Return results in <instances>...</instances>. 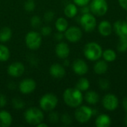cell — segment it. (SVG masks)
<instances>
[{"label": "cell", "instance_id": "obj_1", "mask_svg": "<svg viewBox=\"0 0 127 127\" xmlns=\"http://www.w3.org/2000/svg\"><path fill=\"white\" fill-rule=\"evenodd\" d=\"M63 98L65 103L71 108L80 106L83 100V95L81 91L75 88L66 89L63 95Z\"/></svg>", "mask_w": 127, "mask_h": 127}, {"label": "cell", "instance_id": "obj_2", "mask_svg": "<svg viewBox=\"0 0 127 127\" xmlns=\"http://www.w3.org/2000/svg\"><path fill=\"white\" fill-rule=\"evenodd\" d=\"M83 54L87 60L90 61H97L102 57L103 49L98 43L90 42L84 46Z\"/></svg>", "mask_w": 127, "mask_h": 127}, {"label": "cell", "instance_id": "obj_3", "mask_svg": "<svg viewBox=\"0 0 127 127\" xmlns=\"http://www.w3.org/2000/svg\"><path fill=\"white\" fill-rule=\"evenodd\" d=\"M24 118L25 121L32 126H36L44 120L43 111L36 107H30L25 112Z\"/></svg>", "mask_w": 127, "mask_h": 127}, {"label": "cell", "instance_id": "obj_4", "mask_svg": "<svg viewBox=\"0 0 127 127\" xmlns=\"http://www.w3.org/2000/svg\"><path fill=\"white\" fill-rule=\"evenodd\" d=\"M39 104L40 109L43 112H50L57 107L58 104V98L52 93H47L41 97Z\"/></svg>", "mask_w": 127, "mask_h": 127}, {"label": "cell", "instance_id": "obj_5", "mask_svg": "<svg viewBox=\"0 0 127 127\" xmlns=\"http://www.w3.org/2000/svg\"><path fill=\"white\" fill-rule=\"evenodd\" d=\"M25 42L28 49L36 51L39 49L42 45V35L41 33L34 31H29L25 36Z\"/></svg>", "mask_w": 127, "mask_h": 127}, {"label": "cell", "instance_id": "obj_6", "mask_svg": "<svg viewBox=\"0 0 127 127\" xmlns=\"http://www.w3.org/2000/svg\"><path fill=\"white\" fill-rule=\"evenodd\" d=\"M93 109L88 106H80L74 112V118L80 124H86L92 118Z\"/></svg>", "mask_w": 127, "mask_h": 127}, {"label": "cell", "instance_id": "obj_7", "mask_svg": "<svg viewBox=\"0 0 127 127\" xmlns=\"http://www.w3.org/2000/svg\"><path fill=\"white\" fill-rule=\"evenodd\" d=\"M106 0H91L89 8L91 13L95 16H103L108 11Z\"/></svg>", "mask_w": 127, "mask_h": 127}, {"label": "cell", "instance_id": "obj_8", "mask_svg": "<svg viewBox=\"0 0 127 127\" xmlns=\"http://www.w3.org/2000/svg\"><path fill=\"white\" fill-rule=\"evenodd\" d=\"M80 23L83 29L87 32H92L97 26V20L95 16L92 13H83L80 18Z\"/></svg>", "mask_w": 127, "mask_h": 127}, {"label": "cell", "instance_id": "obj_9", "mask_svg": "<svg viewBox=\"0 0 127 127\" xmlns=\"http://www.w3.org/2000/svg\"><path fill=\"white\" fill-rule=\"evenodd\" d=\"M83 36L82 30L77 26L68 27L64 32V37L70 42H77Z\"/></svg>", "mask_w": 127, "mask_h": 127}, {"label": "cell", "instance_id": "obj_10", "mask_svg": "<svg viewBox=\"0 0 127 127\" xmlns=\"http://www.w3.org/2000/svg\"><path fill=\"white\" fill-rule=\"evenodd\" d=\"M102 105L105 109L113 112L115 111L119 105V100L117 96L113 94L106 95L102 100Z\"/></svg>", "mask_w": 127, "mask_h": 127}, {"label": "cell", "instance_id": "obj_11", "mask_svg": "<svg viewBox=\"0 0 127 127\" xmlns=\"http://www.w3.org/2000/svg\"><path fill=\"white\" fill-rule=\"evenodd\" d=\"M36 88V83L32 78H25L19 84V92L23 95H29L33 93Z\"/></svg>", "mask_w": 127, "mask_h": 127}, {"label": "cell", "instance_id": "obj_12", "mask_svg": "<svg viewBox=\"0 0 127 127\" xmlns=\"http://www.w3.org/2000/svg\"><path fill=\"white\" fill-rule=\"evenodd\" d=\"M25 71V68L23 63L21 62H14L10 63L7 67V74L12 77H21Z\"/></svg>", "mask_w": 127, "mask_h": 127}, {"label": "cell", "instance_id": "obj_13", "mask_svg": "<svg viewBox=\"0 0 127 127\" xmlns=\"http://www.w3.org/2000/svg\"><path fill=\"white\" fill-rule=\"evenodd\" d=\"M72 69L76 74L83 76L88 72L89 66L83 60L76 59L72 63Z\"/></svg>", "mask_w": 127, "mask_h": 127}, {"label": "cell", "instance_id": "obj_14", "mask_svg": "<svg viewBox=\"0 0 127 127\" xmlns=\"http://www.w3.org/2000/svg\"><path fill=\"white\" fill-rule=\"evenodd\" d=\"M113 30L120 38H127V22L119 19L113 25Z\"/></svg>", "mask_w": 127, "mask_h": 127}, {"label": "cell", "instance_id": "obj_15", "mask_svg": "<svg viewBox=\"0 0 127 127\" xmlns=\"http://www.w3.org/2000/svg\"><path fill=\"white\" fill-rule=\"evenodd\" d=\"M55 54L60 59H67L70 54V48L68 45L64 42H60L55 47Z\"/></svg>", "mask_w": 127, "mask_h": 127}, {"label": "cell", "instance_id": "obj_16", "mask_svg": "<svg viewBox=\"0 0 127 127\" xmlns=\"http://www.w3.org/2000/svg\"><path fill=\"white\" fill-rule=\"evenodd\" d=\"M49 73L51 77L56 79H61L65 77L66 71L63 65L60 63H54L49 68Z\"/></svg>", "mask_w": 127, "mask_h": 127}, {"label": "cell", "instance_id": "obj_17", "mask_svg": "<svg viewBox=\"0 0 127 127\" xmlns=\"http://www.w3.org/2000/svg\"><path fill=\"white\" fill-rule=\"evenodd\" d=\"M112 31L113 26L107 20H103L98 25V32L103 36H108L111 35Z\"/></svg>", "mask_w": 127, "mask_h": 127}, {"label": "cell", "instance_id": "obj_18", "mask_svg": "<svg viewBox=\"0 0 127 127\" xmlns=\"http://www.w3.org/2000/svg\"><path fill=\"white\" fill-rule=\"evenodd\" d=\"M13 118L11 114L6 110L0 111V127H9L12 124Z\"/></svg>", "mask_w": 127, "mask_h": 127}, {"label": "cell", "instance_id": "obj_19", "mask_svg": "<svg viewBox=\"0 0 127 127\" xmlns=\"http://www.w3.org/2000/svg\"><path fill=\"white\" fill-rule=\"evenodd\" d=\"M112 124L111 118L106 114L99 115L95 120V126L97 127H109Z\"/></svg>", "mask_w": 127, "mask_h": 127}, {"label": "cell", "instance_id": "obj_20", "mask_svg": "<svg viewBox=\"0 0 127 127\" xmlns=\"http://www.w3.org/2000/svg\"><path fill=\"white\" fill-rule=\"evenodd\" d=\"M108 67V63L106 60H97L94 65V71L97 74L101 75L107 71Z\"/></svg>", "mask_w": 127, "mask_h": 127}, {"label": "cell", "instance_id": "obj_21", "mask_svg": "<svg viewBox=\"0 0 127 127\" xmlns=\"http://www.w3.org/2000/svg\"><path fill=\"white\" fill-rule=\"evenodd\" d=\"M83 98L88 104L96 105L99 101V95L95 91H88Z\"/></svg>", "mask_w": 127, "mask_h": 127}, {"label": "cell", "instance_id": "obj_22", "mask_svg": "<svg viewBox=\"0 0 127 127\" xmlns=\"http://www.w3.org/2000/svg\"><path fill=\"white\" fill-rule=\"evenodd\" d=\"M78 13L77 6L74 3H69L64 8V14L66 17L69 19H72L77 16Z\"/></svg>", "mask_w": 127, "mask_h": 127}, {"label": "cell", "instance_id": "obj_23", "mask_svg": "<svg viewBox=\"0 0 127 127\" xmlns=\"http://www.w3.org/2000/svg\"><path fill=\"white\" fill-rule=\"evenodd\" d=\"M55 28L57 31L64 33L68 28V22L67 19L64 17L58 18L55 22Z\"/></svg>", "mask_w": 127, "mask_h": 127}, {"label": "cell", "instance_id": "obj_24", "mask_svg": "<svg viewBox=\"0 0 127 127\" xmlns=\"http://www.w3.org/2000/svg\"><path fill=\"white\" fill-rule=\"evenodd\" d=\"M12 30L9 27H3L0 29V42H7L12 37Z\"/></svg>", "mask_w": 127, "mask_h": 127}, {"label": "cell", "instance_id": "obj_25", "mask_svg": "<svg viewBox=\"0 0 127 127\" xmlns=\"http://www.w3.org/2000/svg\"><path fill=\"white\" fill-rule=\"evenodd\" d=\"M102 57H103V60H106V62L112 63V62H114L116 60L117 54H116V52L113 49L107 48L104 51H103Z\"/></svg>", "mask_w": 127, "mask_h": 127}, {"label": "cell", "instance_id": "obj_26", "mask_svg": "<svg viewBox=\"0 0 127 127\" xmlns=\"http://www.w3.org/2000/svg\"><path fill=\"white\" fill-rule=\"evenodd\" d=\"M90 87V83L86 77H81L76 83V88L81 92H86Z\"/></svg>", "mask_w": 127, "mask_h": 127}, {"label": "cell", "instance_id": "obj_27", "mask_svg": "<svg viewBox=\"0 0 127 127\" xmlns=\"http://www.w3.org/2000/svg\"><path fill=\"white\" fill-rule=\"evenodd\" d=\"M10 52L9 48L3 45L0 44V62H6L9 60Z\"/></svg>", "mask_w": 127, "mask_h": 127}, {"label": "cell", "instance_id": "obj_28", "mask_svg": "<svg viewBox=\"0 0 127 127\" xmlns=\"http://www.w3.org/2000/svg\"><path fill=\"white\" fill-rule=\"evenodd\" d=\"M117 49L119 52H126L127 51V38H120L117 45Z\"/></svg>", "mask_w": 127, "mask_h": 127}, {"label": "cell", "instance_id": "obj_29", "mask_svg": "<svg viewBox=\"0 0 127 127\" xmlns=\"http://www.w3.org/2000/svg\"><path fill=\"white\" fill-rule=\"evenodd\" d=\"M31 25L33 28H37L41 26L42 25V19L38 16H33L31 19Z\"/></svg>", "mask_w": 127, "mask_h": 127}, {"label": "cell", "instance_id": "obj_30", "mask_svg": "<svg viewBox=\"0 0 127 127\" xmlns=\"http://www.w3.org/2000/svg\"><path fill=\"white\" fill-rule=\"evenodd\" d=\"M12 104H13V106L16 109H22L23 107H25V102H23L21 99L19 98H14L12 100Z\"/></svg>", "mask_w": 127, "mask_h": 127}, {"label": "cell", "instance_id": "obj_31", "mask_svg": "<svg viewBox=\"0 0 127 127\" xmlns=\"http://www.w3.org/2000/svg\"><path fill=\"white\" fill-rule=\"evenodd\" d=\"M35 3L33 0H27L24 4V8L26 11L31 12L35 9Z\"/></svg>", "mask_w": 127, "mask_h": 127}, {"label": "cell", "instance_id": "obj_32", "mask_svg": "<svg viewBox=\"0 0 127 127\" xmlns=\"http://www.w3.org/2000/svg\"><path fill=\"white\" fill-rule=\"evenodd\" d=\"M60 118V115H59V114L57 112H54V110L51 111V112H50V114L48 115V120H49V121L51 123L56 124V123H57L59 121Z\"/></svg>", "mask_w": 127, "mask_h": 127}, {"label": "cell", "instance_id": "obj_33", "mask_svg": "<svg viewBox=\"0 0 127 127\" xmlns=\"http://www.w3.org/2000/svg\"><path fill=\"white\" fill-rule=\"evenodd\" d=\"M60 120H61V121H62L64 124H65V125H69V124H71L72 123V118H71V117L70 116V115H68V114H67V113L63 114V115L61 116Z\"/></svg>", "mask_w": 127, "mask_h": 127}, {"label": "cell", "instance_id": "obj_34", "mask_svg": "<svg viewBox=\"0 0 127 127\" xmlns=\"http://www.w3.org/2000/svg\"><path fill=\"white\" fill-rule=\"evenodd\" d=\"M99 86L100 87L101 89L103 90H107L109 88V82L107 79H104V78H102L99 80Z\"/></svg>", "mask_w": 127, "mask_h": 127}, {"label": "cell", "instance_id": "obj_35", "mask_svg": "<svg viewBox=\"0 0 127 127\" xmlns=\"http://www.w3.org/2000/svg\"><path fill=\"white\" fill-rule=\"evenodd\" d=\"M52 32V29L50 26H48V25H45V26H42L41 28V31H40V33L41 35L44 36H49Z\"/></svg>", "mask_w": 127, "mask_h": 127}, {"label": "cell", "instance_id": "obj_36", "mask_svg": "<svg viewBox=\"0 0 127 127\" xmlns=\"http://www.w3.org/2000/svg\"><path fill=\"white\" fill-rule=\"evenodd\" d=\"M54 18V12L51 10L46 11L44 14V20L46 22H51Z\"/></svg>", "mask_w": 127, "mask_h": 127}, {"label": "cell", "instance_id": "obj_37", "mask_svg": "<svg viewBox=\"0 0 127 127\" xmlns=\"http://www.w3.org/2000/svg\"><path fill=\"white\" fill-rule=\"evenodd\" d=\"M91 1V0H73V2L79 7H83L85 5H88V4Z\"/></svg>", "mask_w": 127, "mask_h": 127}, {"label": "cell", "instance_id": "obj_38", "mask_svg": "<svg viewBox=\"0 0 127 127\" xmlns=\"http://www.w3.org/2000/svg\"><path fill=\"white\" fill-rule=\"evenodd\" d=\"M7 104V99H6V97L2 95V94H0V108H3L6 106Z\"/></svg>", "mask_w": 127, "mask_h": 127}, {"label": "cell", "instance_id": "obj_39", "mask_svg": "<svg viewBox=\"0 0 127 127\" xmlns=\"http://www.w3.org/2000/svg\"><path fill=\"white\" fill-rule=\"evenodd\" d=\"M63 37H64V34H63V33H62V32L57 31V33H56L54 34V38H55V39L57 40V41H61V40L63 39Z\"/></svg>", "mask_w": 127, "mask_h": 127}, {"label": "cell", "instance_id": "obj_40", "mask_svg": "<svg viewBox=\"0 0 127 127\" xmlns=\"http://www.w3.org/2000/svg\"><path fill=\"white\" fill-rule=\"evenodd\" d=\"M120 6L127 11V0H118Z\"/></svg>", "mask_w": 127, "mask_h": 127}, {"label": "cell", "instance_id": "obj_41", "mask_svg": "<svg viewBox=\"0 0 127 127\" xmlns=\"http://www.w3.org/2000/svg\"><path fill=\"white\" fill-rule=\"evenodd\" d=\"M81 12L82 13H90V8L89 7H88L87 5H85L83 7H82V9H81Z\"/></svg>", "mask_w": 127, "mask_h": 127}, {"label": "cell", "instance_id": "obj_42", "mask_svg": "<svg viewBox=\"0 0 127 127\" xmlns=\"http://www.w3.org/2000/svg\"><path fill=\"white\" fill-rule=\"evenodd\" d=\"M123 106L127 112V97H126L124 100H123Z\"/></svg>", "mask_w": 127, "mask_h": 127}, {"label": "cell", "instance_id": "obj_43", "mask_svg": "<svg viewBox=\"0 0 127 127\" xmlns=\"http://www.w3.org/2000/svg\"><path fill=\"white\" fill-rule=\"evenodd\" d=\"M36 127H48V125L46 124H44L43 123V121L42 122H41V123H39V124H38L36 126Z\"/></svg>", "mask_w": 127, "mask_h": 127}, {"label": "cell", "instance_id": "obj_44", "mask_svg": "<svg viewBox=\"0 0 127 127\" xmlns=\"http://www.w3.org/2000/svg\"><path fill=\"white\" fill-rule=\"evenodd\" d=\"M68 65H69V61H68V60L65 59V62H64V65H65V66H68Z\"/></svg>", "mask_w": 127, "mask_h": 127}, {"label": "cell", "instance_id": "obj_45", "mask_svg": "<svg viewBox=\"0 0 127 127\" xmlns=\"http://www.w3.org/2000/svg\"><path fill=\"white\" fill-rule=\"evenodd\" d=\"M125 124H126V126L127 127V115H126V117H125Z\"/></svg>", "mask_w": 127, "mask_h": 127}, {"label": "cell", "instance_id": "obj_46", "mask_svg": "<svg viewBox=\"0 0 127 127\" xmlns=\"http://www.w3.org/2000/svg\"><path fill=\"white\" fill-rule=\"evenodd\" d=\"M126 21L127 22V17H126Z\"/></svg>", "mask_w": 127, "mask_h": 127}]
</instances>
